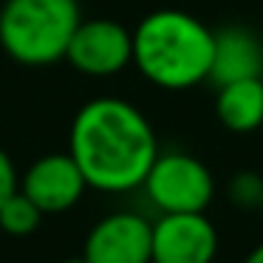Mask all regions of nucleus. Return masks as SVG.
<instances>
[{
	"label": "nucleus",
	"instance_id": "9",
	"mask_svg": "<svg viewBox=\"0 0 263 263\" xmlns=\"http://www.w3.org/2000/svg\"><path fill=\"white\" fill-rule=\"evenodd\" d=\"M263 77V43L243 26H227L215 31L210 82L218 88L235 80Z\"/></svg>",
	"mask_w": 263,
	"mask_h": 263
},
{
	"label": "nucleus",
	"instance_id": "13",
	"mask_svg": "<svg viewBox=\"0 0 263 263\" xmlns=\"http://www.w3.org/2000/svg\"><path fill=\"white\" fill-rule=\"evenodd\" d=\"M20 190V176H17V167H14L12 156L0 147V206L9 195H14Z\"/></svg>",
	"mask_w": 263,
	"mask_h": 263
},
{
	"label": "nucleus",
	"instance_id": "7",
	"mask_svg": "<svg viewBox=\"0 0 263 263\" xmlns=\"http://www.w3.org/2000/svg\"><path fill=\"white\" fill-rule=\"evenodd\" d=\"M218 232L204 212H164L153 223L156 263H215Z\"/></svg>",
	"mask_w": 263,
	"mask_h": 263
},
{
	"label": "nucleus",
	"instance_id": "2",
	"mask_svg": "<svg viewBox=\"0 0 263 263\" xmlns=\"http://www.w3.org/2000/svg\"><path fill=\"white\" fill-rule=\"evenodd\" d=\"M215 31L178 9L147 14L133 31V63L153 85L184 91L210 80Z\"/></svg>",
	"mask_w": 263,
	"mask_h": 263
},
{
	"label": "nucleus",
	"instance_id": "15",
	"mask_svg": "<svg viewBox=\"0 0 263 263\" xmlns=\"http://www.w3.org/2000/svg\"><path fill=\"white\" fill-rule=\"evenodd\" d=\"M63 263H88V260L80 255V257H68V260H63Z\"/></svg>",
	"mask_w": 263,
	"mask_h": 263
},
{
	"label": "nucleus",
	"instance_id": "3",
	"mask_svg": "<svg viewBox=\"0 0 263 263\" xmlns=\"http://www.w3.org/2000/svg\"><path fill=\"white\" fill-rule=\"evenodd\" d=\"M80 20L77 0H3L0 48L26 68L54 65L65 60Z\"/></svg>",
	"mask_w": 263,
	"mask_h": 263
},
{
	"label": "nucleus",
	"instance_id": "8",
	"mask_svg": "<svg viewBox=\"0 0 263 263\" xmlns=\"http://www.w3.org/2000/svg\"><path fill=\"white\" fill-rule=\"evenodd\" d=\"M20 190L34 201L43 215H57L77 206L88 190V181L71 153H48L26 170Z\"/></svg>",
	"mask_w": 263,
	"mask_h": 263
},
{
	"label": "nucleus",
	"instance_id": "14",
	"mask_svg": "<svg viewBox=\"0 0 263 263\" xmlns=\"http://www.w3.org/2000/svg\"><path fill=\"white\" fill-rule=\"evenodd\" d=\"M243 263H263V243L260 246H255V249L249 252V255H246V260Z\"/></svg>",
	"mask_w": 263,
	"mask_h": 263
},
{
	"label": "nucleus",
	"instance_id": "4",
	"mask_svg": "<svg viewBox=\"0 0 263 263\" xmlns=\"http://www.w3.org/2000/svg\"><path fill=\"white\" fill-rule=\"evenodd\" d=\"M144 193L164 212H204L215 195L210 167L190 153H159L144 178Z\"/></svg>",
	"mask_w": 263,
	"mask_h": 263
},
{
	"label": "nucleus",
	"instance_id": "11",
	"mask_svg": "<svg viewBox=\"0 0 263 263\" xmlns=\"http://www.w3.org/2000/svg\"><path fill=\"white\" fill-rule=\"evenodd\" d=\"M43 221V212L37 210V204L23 193L17 190L14 195H9L0 206V229L6 235H14V238H26L31 235Z\"/></svg>",
	"mask_w": 263,
	"mask_h": 263
},
{
	"label": "nucleus",
	"instance_id": "16",
	"mask_svg": "<svg viewBox=\"0 0 263 263\" xmlns=\"http://www.w3.org/2000/svg\"><path fill=\"white\" fill-rule=\"evenodd\" d=\"M260 212H263V204H260Z\"/></svg>",
	"mask_w": 263,
	"mask_h": 263
},
{
	"label": "nucleus",
	"instance_id": "10",
	"mask_svg": "<svg viewBox=\"0 0 263 263\" xmlns=\"http://www.w3.org/2000/svg\"><path fill=\"white\" fill-rule=\"evenodd\" d=\"M215 114L232 133H249L263 125V77L235 80L218 88Z\"/></svg>",
	"mask_w": 263,
	"mask_h": 263
},
{
	"label": "nucleus",
	"instance_id": "17",
	"mask_svg": "<svg viewBox=\"0 0 263 263\" xmlns=\"http://www.w3.org/2000/svg\"><path fill=\"white\" fill-rule=\"evenodd\" d=\"M150 263H156V260H150Z\"/></svg>",
	"mask_w": 263,
	"mask_h": 263
},
{
	"label": "nucleus",
	"instance_id": "6",
	"mask_svg": "<svg viewBox=\"0 0 263 263\" xmlns=\"http://www.w3.org/2000/svg\"><path fill=\"white\" fill-rule=\"evenodd\" d=\"M82 257L88 263H150L153 260V223L136 212H114L93 223Z\"/></svg>",
	"mask_w": 263,
	"mask_h": 263
},
{
	"label": "nucleus",
	"instance_id": "12",
	"mask_svg": "<svg viewBox=\"0 0 263 263\" xmlns=\"http://www.w3.org/2000/svg\"><path fill=\"white\" fill-rule=\"evenodd\" d=\"M229 198L235 206L243 210H260L263 204V178L257 173H238L229 181Z\"/></svg>",
	"mask_w": 263,
	"mask_h": 263
},
{
	"label": "nucleus",
	"instance_id": "5",
	"mask_svg": "<svg viewBox=\"0 0 263 263\" xmlns=\"http://www.w3.org/2000/svg\"><path fill=\"white\" fill-rule=\"evenodd\" d=\"M65 60L85 77H114L133 63V31L110 17L80 20Z\"/></svg>",
	"mask_w": 263,
	"mask_h": 263
},
{
	"label": "nucleus",
	"instance_id": "1",
	"mask_svg": "<svg viewBox=\"0 0 263 263\" xmlns=\"http://www.w3.org/2000/svg\"><path fill=\"white\" fill-rule=\"evenodd\" d=\"M68 153L80 164L88 187L127 193L144 184L159 156V142L153 125L136 105L99 97L77 110Z\"/></svg>",
	"mask_w": 263,
	"mask_h": 263
}]
</instances>
